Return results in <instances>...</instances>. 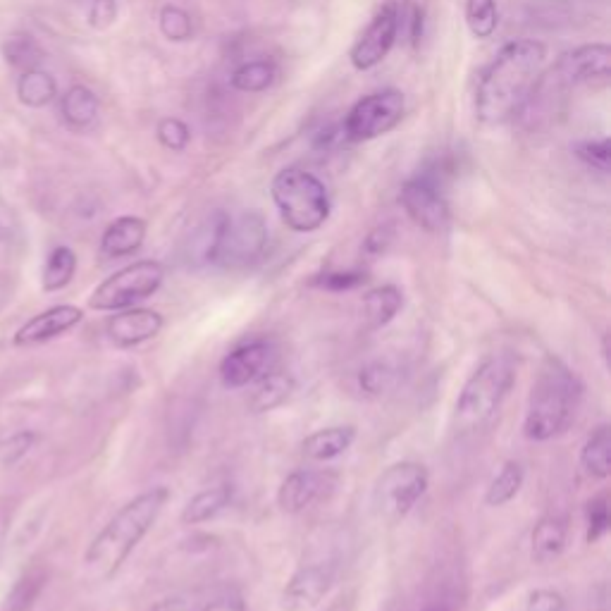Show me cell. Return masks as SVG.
<instances>
[{"label":"cell","instance_id":"obj_1","mask_svg":"<svg viewBox=\"0 0 611 611\" xmlns=\"http://www.w3.org/2000/svg\"><path fill=\"white\" fill-rule=\"evenodd\" d=\"M545 63V46L538 41L506 43L480 74L475 113L483 122L499 125L518 115L533 94Z\"/></svg>","mask_w":611,"mask_h":611},{"label":"cell","instance_id":"obj_2","mask_svg":"<svg viewBox=\"0 0 611 611\" xmlns=\"http://www.w3.org/2000/svg\"><path fill=\"white\" fill-rule=\"evenodd\" d=\"M168 499V487H151V490L129 499V502L110 518L84 554V569L91 580H110L122 569V564L129 559V554L146 538L148 530L156 526Z\"/></svg>","mask_w":611,"mask_h":611},{"label":"cell","instance_id":"obj_3","mask_svg":"<svg viewBox=\"0 0 611 611\" xmlns=\"http://www.w3.org/2000/svg\"><path fill=\"white\" fill-rule=\"evenodd\" d=\"M583 382L564 361L547 356L528 394L523 435L533 442H549L564 435L576 421Z\"/></svg>","mask_w":611,"mask_h":611},{"label":"cell","instance_id":"obj_4","mask_svg":"<svg viewBox=\"0 0 611 611\" xmlns=\"http://www.w3.org/2000/svg\"><path fill=\"white\" fill-rule=\"evenodd\" d=\"M516 382V366L509 356H487L461 387L454 404V430L473 435L495 421L504 399Z\"/></svg>","mask_w":611,"mask_h":611},{"label":"cell","instance_id":"obj_5","mask_svg":"<svg viewBox=\"0 0 611 611\" xmlns=\"http://www.w3.org/2000/svg\"><path fill=\"white\" fill-rule=\"evenodd\" d=\"M268 249V227L258 213H218L203 232V261L225 270L249 268Z\"/></svg>","mask_w":611,"mask_h":611},{"label":"cell","instance_id":"obj_6","mask_svg":"<svg viewBox=\"0 0 611 611\" xmlns=\"http://www.w3.org/2000/svg\"><path fill=\"white\" fill-rule=\"evenodd\" d=\"M273 201L294 232H316L330 218V194L311 172L287 168L273 180Z\"/></svg>","mask_w":611,"mask_h":611},{"label":"cell","instance_id":"obj_7","mask_svg":"<svg viewBox=\"0 0 611 611\" xmlns=\"http://www.w3.org/2000/svg\"><path fill=\"white\" fill-rule=\"evenodd\" d=\"M165 268L158 261H137L127 268L117 270L91 294L89 306L94 311H125L134 308L139 301L153 296L163 285Z\"/></svg>","mask_w":611,"mask_h":611},{"label":"cell","instance_id":"obj_8","mask_svg":"<svg viewBox=\"0 0 611 611\" xmlns=\"http://www.w3.org/2000/svg\"><path fill=\"white\" fill-rule=\"evenodd\" d=\"M428 485L430 475L423 464H416V461L392 464L375 483L373 499L378 516L387 523L404 521L428 492Z\"/></svg>","mask_w":611,"mask_h":611},{"label":"cell","instance_id":"obj_9","mask_svg":"<svg viewBox=\"0 0 611 611\" xmlns=\"http://www.w3.org/2000/svg\"><path fill=\"white\" fill-rule=\"evenodd\" d=\"M611 70V51L604 43H592V46H580L576 51L564 53L559 63L552 67V72L545 79H538L530 101L552 96L559 89H571L578 84H590L597 79H607Z\"/></svg>","mask_w":611,"mask_h":611},{"label":"cell","instance_id":"obj_10","mask_svg":"<svg viewBox=\"0 0 611 611\" xmlns=\"http://www.w3.org/2000/svg\"><path fill=\"white\" fill-rule=\"evenodd\" d=\"M404 117V96L399 91H378L361 98L344 122V134L349 141L375 139L387 134Z\"/></svg>","mask_w":611,"mask_h":611},{"label":"cell","instance_id":"obj_11","mask_svg":"<svg viewBox=\"0 0 611 611\" xmlns=\"http://www.w3.org/2000/svg\"><path fill=\"white\" fill-rule=\"evenodd\" d=\"M277 359H280V351H277L273 339L258 337L242 342L220 361L222 385L230 387V390L249 387L265 373L277 368Z\"/></svg>","mask_w":611,"mask_h":611},{"label":"cell","instance_id":"obj_12","mask_svg":"<svg viewBox=\"0 0 611 611\" xmlns=\"http://www.w3.org/2000/svg\"><path fill=\"white\" fill-rule=\"evenodd\" d=\"M401 206L418 227L428 232H442L449 225V206L437 182L428 175L413 177L401 189Z\"/></svg>","mask_w":611,"mask_h":611},{"label":"cell","instance_id":"obj_13","mask_svg":"<svg viewBox=\"0 0 611 611\" xmlns=\"http://www.w3.org/2000/svg\"><path fill=\"white\" fill-rule=\"evenodd\" d=\"M332 585H335V564H330V561L304 564L289 578L287 588L282 592V604L287 611H313L320 607Z\"/></svg>","mask_w":611,"mask_h":611},{"label":"cell","instance_id":"obj_14","mask_svg":"<svg viewBox=\"0 0 611 611\" xmlns=\"http://www.w3.org/2000/svg\"><path fill=\"white\" fill-rule=\"evenodd\" d=\"M397 32L399 8L397 3H387L373 17V22L368 24V29L356 41V46L351 48V63H354L356 70H373L375 65H380L387 58V53L392 51L394 41H397Z\"/></svg>","mask_w":611,"mask_h":611},{"label":"cell","instance_id":"obj_15","mask_svg":"<svg viewBox=\"0 0 611 611\" xmlns=\"http://www.w3.org/2000/svg\"><path fill=\"white\" fill-rule=\"evenodd\" d=\"M337 483V475L330 471H311V468H301V471L289 473L282 480L280 490H277V504L287 514H301L318 499H323L327 492Z\"/></svg>","mask_w":611,"mask_h":611},{"label":"cell","instance_id":"obj_16","mask_svg":"<svg viewBox=\"0 0 611 611\" xmlns=\"http://www.w3.org/2000/svg\"><path fill=\"white\" fill-rule=\"evenodd\" d=\"M165 320L153 308H125V311L115 313L108 318L106 335L115 347L134 349L139 344L151 342L163 332Z\"/></svg>","mask_w":611,"mask_h":611},{"label":"cell","instance_id":"obj_17","mask_svg":"<svg viewBox=\"0 0 611 611\" xmlns=\"http://www.w3.org/2000/svg\"><path fill=\"white\" fill-rule=\"evenodd\" d=\"M84 313L82 308L63 304V306H53L48 311L39 313L32 320H27L15 335L17 347H32V344H43L48 339H55L65 332H70L72 327H77L82 323Z\"/></svg>","mask_w":611,"mask_h":611},{"label":"cell","instance_id":"obj_18","mask_svg":"<svg viewBox=\"0 0 611 611\" xmlns=\"http://www.w3.org/2000/svg\"><path fill=\"white\" fill-rule=\"evenodd\" d=\"M354 440V425H332V428L316 430L313 435H308L306 440L301 442V452H304L306 459L325 464V461L339 459L342 454H347Z\"/></svg>","mask_w":611,"mask_h":611},{"label":"cell","instance_id":"obj_19","mask_svg":"<svg viewBox=\"0 0 611 611\" xmlns=\"http://www.w3.org/2000/svg\"><path fill=\"white\" fill-rule=\"evenodd\" d=\"M294 390H296L294 375L287 373V370L273 368L270 373H265L263 378L253 382L249 409L253 413H268L280 409V406L292 397Z\"/></svg>","mask_w":611,"mask_h":611},{"label":"cell","instance_id":"obj_20","mask_svg":"<svg viewBox=\"0 0 611 611\" xmlns=\"http://www.w3.org/2000/svg\"><path fill=\"white\" fill-rule=\"evenodd\" d=\"M146 239V222L134 215H125L110 222L108 230L103 232L101 239V253L106 258H125L132 256L141 249Z\"/></svg>","mask_w":611,"mask_h":611},{"label":"cell","instance_id":"obj_21","mask_svg":"<svg viewBox=\"0 0 611 611\" xmlns=\"http://www.w3.org/2000/svg\"><path fill=\"white\" fill-rule=\"evenodd\" d=\"M566 538H569V521L559 514H547L533 528V559L538 564H549L564 552Z\"/></svg>","mask_w":611,"mask_h":611},{"label":"cell","instance_id":"obj_22","mask_svg":"<svg viewBox=\"0 0 611 611\" xmlns=\"http://www.w3.org/2000/svg\"><path fill=\"white\" fill-rule=\"evenodd\" d=\"M404 306V294L399 287L394 285H382L370 289L363 296V320H366L368 330H382L385 325H390L397 313Z\"/></svg>","mask_w":611,"mask_h":611},{"label":"cell","instance_id":"obj_23","mask_svg":"<svg viewBox=\"0 0 611 611\" xmlns=\"http://www.w3.org/2000/svg\"><path fill=\"white\" fill-rule=\"evenodd\" d=\"M580 468L592 480H607L611 473V428L597 425L580 449Z\"/></svg>","mask_w":611,"mask_h":611},{"label":"cell","instance_id":"obj_24","mask_svg":"<svg viewBox=\"0 0 611 611\" xmlns=\"http://www.w3.org/2000/svg\"><path fill=\"white\" fill-rule=\"evenodd\" d=\"M232 504V485L222 483V485H213L206 487V490H201L199 495H194L184 506L182 511V523L184 526H201V523L211 521L220 514V511H225L227 506Z\"/></svg>","mask_w":611,"mask_h":611},{"label":"cell","instance_id":"obj_25","mask_svg":"<svg viewBox=\"0 0 611 611\" xmlns=\"http://www.w3.org/2000/svg\"><path fill=\"white\" fill-rule=\"evenodd\" d=\"M523 483H526V468L521 461H504V466L499 468V473L492 478V483L487 485L485 492V504L487 506H504L511 499H516L521 492Z\"/></svg>","mask_w":611,"mask_h":611},{"label":"cell","instance_id":"obj_26","mask_svg":"<svg viewBox=\"0 0 611 611\" xmlns=\"http://www.w3.org/2000/svg\"><path fill=\"white\" fill-rule=\"evenodd\" d=\"M98 98L86 86H72L63 96V117L72 129H84L96 120Z\"/></svg>","mask_w":611,"mask_h":611},{"label":"cell","instance_id":"obj_27","mask_svg":"<svg viewBox=\"0 0 611 611\" xmlns=\"http://www.w3.org/2000/svg\"><path fill=\"white\" fill-rule=\"evenodd\" d=\"M55 94H58V86H55V79L48 72H43L36 67V70L22 72L20 82H17V96L24 106L29 108H43L53 101Z\"/></svg>","mask_w":611,"mask_h":611},{"label":"cell","instance_id":"obj_28","mask_svg":"<svg viewBox=\"0 0 611 611\" xmlns=\"http://www.w3.org/2000/svg\"><path fill=\"white\" fill-rule=\"evenodd\" d=\"M77 273V256L70 246H55L48 253V261L43 265V289L46 292H60L72 282Z\"/></svg>","mask_w":611,"mask_h":611},{"label":"cell","instance_id":"obj_29","mask_svg":"<svg viewBox=\"0 0 611 611\" xmlns=\"http://www.w3.org/2000/svg\"><path fill=\"white\" fill-rule=\"evenodd\" d=\"M399 378V368H394L390 361H370L361 368L359 385L368 397H382L399 385Z\"/></svg>","mask_w":611,"mask_h":611},{"label":"cell","instance_id":"obj_30","mask_svg":"<svg viewBox=\"0 0 611 611\" xmlns=\"http://www.w3.org/2000/svg\"><path fill=\"white\" fill-rule=\"evenodd\" d=\"M3 55L5 60H8V65L22 72L36 70L43 60V51L39 43H36L32 36H24V34L10 36V39L3 43Z\"/></svg>","mask_w":611,"mask_h":611},{"label":"cell","instance_id":"obj_31","mask_svg":"<svg viewBox=\"0 0 611 611\" xmlns=\"http://www.w3.org/2000/svg\"><path fill=\"white\" fill-rule=\"evenodd\" d=\"M466 22L475 39H490L499 24L497 0H468Z\"/></svg>","mask_w":611,"mask_h":611},{"label":"cell","instance_id":"obj_32","mask_svg":"<svg viewBox=\"0 0 611 611\" xmlns=\"http://www.w3.org/2000/svg\"><path fill=\"white\" fill-rule=\"evenodd\" d=\"M277 67L268 60L246 63L232 74V86L239 91H263L275 82Z\"/></svg>","mask_w":611,"mask_h":611},{"label":"cell","instance_id":"obj_33","mask_svg":"<svg viewBox=\"0 0 611 611\" xmlns=\"http://www.w3.org/2000/svg\"><path fill=\"white\" fill-rule=\"evenodd\" d=\"M585 523H588V535H585V540L597 542L602 540L604 535L609 533L611 526V518H609V499L607 495L600 497H592L588 506H585Z\"/></svg>","mask_w":611,"mask_h":611},{"label":"cell","instance_id":"obj_34","mask_svg":"<svg viewBox=\"0 0 611 611\" xmlns=\"http://www.w3.org/2000/svg\"><path fill=\"white\" fill-rule=\"evenodd\" d=\"M41 585V573H27L22 580H17L15 590L10 592L8 602H5V611H27L34 604L36 597H39Z\"/></svg>","mask_w":611,"mask_h":611},{"label":"cell","instance_id":"obj_35","mask_svg":"<svg viewBox=\"0 0 611 611\" xmlns=\"http://www.w3.org/2000/svg\"><path fill=\"white\" fill-rule=\"evenodd\" d=\"M160 32L170 41H187L194 34V24H191V17L182 8L168 5V8L160 10Z\"/></svg>","mask_w":611,"mask_h":611},{"label":"cell","instance_id":"obj_36","mask_svg":"<svg viewBox=\"0 0 611 611\" xmlns=\"http://www.w3.org/2000/svg\"><path fill=\"white\" fill-rule=\"evenodd\" d=\"M189 139H191L189 127L184 125L182 120H177V117H165V120L158 125V141L165 148H170V151H184Z\"/></svg>","mask_w":611,"mask_h":611},{"label":"cell","instance_id":"obj_37","mask_svg":"<svg viewBox=\"0 0 611 611\" xmlns=\"http://www.w3.org/2000/svg\"><path fill=\"white\" fill-rule=\"evenodd\" d=\"M201 611H246L242 590L234 588V585H225V588L215 590V595L208 597Z\"/></svg>","mask_w":611,"mask_h":611},{"label":"cell","instance_id":"obj_38","mask_svg":"<svg viewBox=\"0 0 611 611\" xmlns=\"http://www.w3.org/2000/svg\"><path fill=\"white\" fill-rule=\"evenodd\" d=\"M576 153L580 160L592 165L595 170L607 172L609 170V158H611V144L609 139L602 141H585V144L576 146Z\"/></svg>","mask_w":611,"mask_h":611},{"label":"cell","instance_id":"obj_39","mask_svg":"<svg viewBox=\"0 0 611 611\" xmlns=\"http://www.w3.org/2000/svg\"><path fill=\"white\" fill-rule=\"evenodd\" d=\"M526 611H569V604L559 590L538 588L528 595Z\"/></svg>","mask_w":611,"mask_h":611},{"label":"cell","instance_id":"obj_40","mask_svg":"<svg viewBox=\"0 0 611 611\" xmlns=\"http://www.w3.org/2000/svg\"><path fill=\"white\" fill-rule=\"evenodd\" d=\"M366 282V273L361 270H347V273H325L316 280L318 287L330 289V292H347Z\"/></svg>","mask_w":611,"mask_h":611},{"label":"cell","instance_id":"obj_41","mask_svg":"<svg viewBox=\"0 0 611 611\" xmlns=\"http://www.w3.org/2000/svg\"><path fill=\"white\" fill-rule=\"evenodd\" d=\"M115 17H117L115 0H94V3H91V12H89L91 27L106 29L115 22Z\"/></svg>","mask_w":611,"mask_h":611},{"label":"cell","instance_id":"obj_42","mask_svg":"<svg viewBox=\"0 0 611 611\" xmlns=\"http://www.w3.org/2000/svg\"><path fill=\"white\" fill-rule=\"evenodd\" d=\"M148 611H194V604L184 597H168V600H160L158 604H153Z\"/></svg>","mask_w":611,"mask_h":611},{"label":"cell","instance_id":"obj_43","mask_svg":"<svg viewBox=\"0 0 611 611\" xmlns=\"http://www.w3.org/2000/svg\"><path fill=\"white\" fill-rule=\"evenodd\" d=\"M456 609H459V604H456V597L444 595V597H440V600H432L430 604H425V607L418 609V611H456Z\"/></svg>","mask_w":611,"mask_h":611}]
</instances>
